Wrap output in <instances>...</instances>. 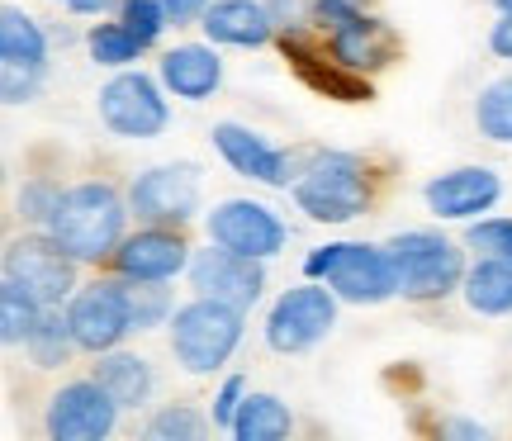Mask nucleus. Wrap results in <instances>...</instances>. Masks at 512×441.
<instances>
[{
  "instance_id": "nucleus-1",
  "label": "nucleus",
  "mask_w": 512,
  "mask_h": 441,
  "mask_svg": "<svg viewBox=\"0 0 512 441\" xmlns=\"http://www.w3.org/2000/svg\"><path fill=\"white\" fill-rule=\"evenodd\" d=\"M124 219L128 204L119 200V190L105 181H86L62 195L53 223L43 233H53L76 261H105L124 242Z\"/></svg>"
},
{
  "instance_id": "nucleus-2",
  "label": "nucleus",
  "mask_w": 512,
  "mask_h": 441,
  "mask_svg": "<svg viewBox=\"0 0 512 441\" xmlns=\"http://www.w3.org/2000/svg\"><path fill=\"white\" fill-rule=\"evenodd\" d=\"M242 313L238 304H223V299H190L185 309L171 313V356L176 366L190 375H209L219 370L242 342Z\"/></svg>"
},
{
  "instance_id": "nucleus-3",
  "label": "nucleus",
  "mask_w": 512,
  "mask_h": 441,
  "mask_svg": "<svg viewBox=\"0 0 512 441\" xmlns=\"http://www.w3.org/2000/svg\"><path fill=\"white\" fill-rule=\"evenodd\" d=\"M294 200L313 223H351L370 209V171L356 152H318L299 171Z\"/></svg>"
},
{
  "instance_id": "nucleus-4",
  "label": "nucleus",
  "mask_w": 512,
  "mask_h": 441,
  "mask_svg": "<svg viewBox=\"0 0 512 441\" xmlns=\"http://www.w3.org/2000/svg\"><path fill=\"white\" fill-rule=\"evenodd\" d=\"M309 280H328V290L347 304H384L389 294H399V271L389 247H366V242H332L318 247L304 261Z\"/></svg>"
},
{
  "instance_id": "nucleus-5",
  "label": "nucleus",
  "mask_w": 512,
  "mask_h": 441,
  "mask_svg": "<svg viewBox=\"0 0 512 441\" xmlns=\"http://www.w3.org/2000/svg\"><path fill=\"white\" fill-rule=\"evenodd\" d=\"M394 271H399V294L403 299H446L451 290L465 285V257H460L456 242H446L441 233H399V238L384 242Z\"/></svg>"
},
{
  "instance_id": "nucleus-6",
  "label": "nucleus",
  "mask_w": 512,
  "mask_h": 441,
  "mask_svg": "<svg viewBox=\"0 0 512 441\" xmlns=\"http://www.w3.org/2000/svg\"><path fill=\"white\" fill-rule=\"evenodd\" d=\"M337 323V294L328 285H294L271 304L266 313V342L271 351L299 356V351L318 347Z\"/></svg>"
},
{
  "instance_id": "nucleus-7",
  "label": "nucleus",
  "mask_w": 512,
  "mask_h": 441,
  "mask_svg": "<svg viewBox=\"0 0 512 441\" xmlns=\"http://www.w3.org/2000/svg\"><path fill=\"white\" fill-rule=\"evenodd\" d=\"M128 209L143 223H162V228H181L200 214V166L171 162L143 171L133 190H128Z\"/></svg>"
},
{
  "instance_id": "nucleus-8",
  "label": "nucleus",
  "mask_w": 512,
  "mask_h": 441,
  "mask_svg": "<svg viewBox=\"0 0 512 441\" xmlns=\"http://www.w3.org/2000/svg\"><path fill=\"white\" fill-rule=\"evenodd\" d=\"M43 72H48V34L24 10L5 5V15H0V91H5V105L34 100Z\"/></svg>"
},
{
  "instance_id": "nucleus-9",
  "label": "nucleus",
  "mask_w": 512,
  "mask_h": 441,
  "mask_svg": "<svg viewBox=\"0 0 512 441\" xmlns=\"http://www.w3.org/2000/svg\"><path fill=\"white\" fill-rule=\"evenodd\" d=\"M100 119H105V129L119 133V138H157V133L171 124V110H166L162 91H157V81L143 72H119L114 81L100 86Z\"/></svg>"
},
{
  "instance_id": "nucleus-10",
  "label": "nucleus",
  "mask_w": 512,
  "mask_h": 441,
  "mask_svg": "<svg viewBox=\"0 0 512 441\" xmlns=\"http://www.w3.org/2000/svg\"><path fill=\"white\" fill-rule=\"evenodd\" d=\"M114 423H119V404L95 375L62 385L48 399V413H43V427L53 441H105Z\"/></svg>"
},
{
  "instance_id": "nucleus-11",
  "label": "nucleus",
  "mask_w": 512,
  "mask_h": 441,
  "mask_svg": "<svg viewBox=\"0 0 512 441\" xmlns=\"http://www.w3.org/2000/svg\"><path fill=\"white\" fill-rule=\"evenodd\" d=\"M5 276L34 290L43 304H62L76 294V257L53 238H15L5 247Z\"/></svg>"
},
{
  "instance_id": "nucleus-12",
  "label": "nucleus",
  "mask_w": 512,
  "mask_h": 441,
  "mask_svg": "<svg viewBox=\"0 0 512 441\" xmlns=\"http://www.w3.org/2000/svg\"><path fill=\"white\" fill-rule=\"evenodd\" d=\"M204 228H209V242L233 247L242 257H261V261H271L275 252H285V238H290L285 223H280V214L266 209V204H256V200L214 204L209 219H204Z\"/></svg>"
},
{
  "instance_id": "nucleus-13",
  "label": "nucleus",
  "mask_w": 512,
  "mask_h": 441,
  "mask_svg": "<svg viewBox=\"0 0 512 441\" xmlns=\"http://www.w3.org/2000/svg\"><path fill=\"white\" fill-rule=\"evenodd\" d=\"M67 318H72L76 347L81 351H114L124 342L133 323H128V299H124V276L119 280H95V285H81L67 304Z\"/></svg>"
},
{
  "instance_id": "nucleus-14",
  "label": "nucleus",
  "mask_w": 512,
  "mask_h": 441,
  "mask_svg": "<svg viewBox=\"0 0 512 441\" xmlns=\"http://www.w3.org/2000/svg\"><path fill=\"white\" fill-rule=\"evenodd\" d=\"M190 285H195V294L252 309L256 299H261V290H266V271H261V257H242L233 247L214 242L209 252L190 257Z\"/></svg>"
},
{
  "instance_id": "nucleus-15",
  "label": "nucleus",
  "mask_w": 512,
  "mask_h": 441,
  "mask_svg": "<svg viewBox=\"0 0 512 441\" xmlns=\"http://www.w3.org/2000/svg\"><path fill=\"white\" fill-rule=\"evenodd\" d=\"M114 271L124 280H176L181 271H190V247H185V238L176 228L147 223L143 233L119 242Z\"/></svg>"
},
{
  "instance_id": "nucleus-16",
  "label": "nucleus",
  "mask_w": 512,
  "mask_h": 441,
  "mask_svg": "<svg viewBox=\"0 0 512 441\" xmlns=\"http://www.w3.org/2000/svg\"><path fill=\"white\" fill-rule=\"evenodd\" d=\"M214 147H219L228 166L247 176V181H261V185H275L285 190L294 181V162L290 152H280L275 143H266L261 133L242 129V124H214Z\"/></svg>"
},
{
  "instance_id": "nucleus-17",
  "label": "nucleus",
  "mask_w": 512,
  "mask_h": 441,
  "mask_svg": "<svg viewBox=\"0 0 512 441\" xmlns=\"http://www.w3.org/2000/svg\"><path fill=\"white\" fill-rule=\"evenodd\" d=\"M498 195H503V181L489 166H456L437 181H427V190H422V200L437 219H475Z\"/></svg>"
},
{
  "instance_id": "nucleus-18",
  "label": "nucleus",
  "mask_w": 512,
  "mask_h": 441,
  "mask_svg": "<svg viewBox=\"0 0 512 441\" xmlns=\"http://www.w3.org/2000/svg\"><path fill=\"white\" fill-rule=\"evenodd\" d=\"M200 29L209 34V43H228V48H266L275 34L266 0H209Z\"/></svg>"
},
{
  "instance_id": "nucleus-19",
  "label": "nucleus",
  "mask_w": 512,
  "mask_h": 441,
  "mask_svg": "<svg viewBox=\"0 0 512 441\" xmlns=\"http://www.w3.org/2000/svg\"><path fill=\"white\" fill-rule=\"evenodd\" d=\"M162 86L176 100H190V105H200L209 95L223 86V62L214 48H204V43H181V48H171L162 53Z\"/></svg>"
},
{
  "instance_id": "nucleus-20",
  "label": "nucleus",
  "mask_w": 512,
  "mask_h": 441,
  "mask_svg": "<svg viewBox=\"0 0 512 441\" xmlns=\"http://www.w3.org/2000/svg\"><path fill=\"white\" fill-rule=\"evenodd\" d=\"M328 53L342 72H375L394 57V34L384 29L380 19L370 15H356L347 24L328 29Z\"/></svg>"
},
{
  "instance_id": "nucleus-21",
  "label": "nucleus",
  "mask_w": 512,
  "mask_h": 441,
  "mask_svg": "<svg viewBox=\"0 0 512 441\" xmlns=\"http://www.w3.org/2000/svg\"><path fill=\"white\" fill-rule=\"evenodd\" d=\"M95 380L110 389L119 408H143L152 399V389H157L152 366H147L143 356H133V351H100Z\"/></svg>"
},
{
  "instance_id": "nucleus-22",
  "label": "nucleus",
  "mask_w": 512,
  "mask_h": 441,
  "mask_svg": "<svg viewBox=\"0 0 512 441\" xmlns=\"http://www.w3.org/2000/svg\"><path fill=\"white\" fill-rule=\"evenodd\" d=\"M465 304L484 318H503L512 313V257H479L465 271Z\"/></svg>"
},
{
  "instance_id": "nucleus-23",
  "label": "nucleus",
  "mask_w": 512,
  "mask_h": 441,
  "mask_svg": "<svg viewBox=\"0 0 512 441\" xmlns=\"http://www.w3.org/2000/svg\"><path fill=\"white\" fill-rule=\"evenodd\" d=\"M76 347V332H72V318L57 309V304H43L38 313L34 332L24 337V351H29V361L38 370H53V366H67V356Z\"/></svg>"
},
{
  "instance_id": "nucleus-24",
  "label": "nucleus",
  "mask_w": 512,
  "mask_h": 441,
  "mask_svg": "<svg viewBox=\"0 0 512 441\" xmlns=\"http://www.w3.org/2000/svg\"><path fill=\"white\" fill-rule=\"evenodd\" d=\"M290 408L280 404L275 394H247L238 408V418H233V437L238 441H280L290 437Z\"/></svg>"
},
{
  "instance_id": "nucleus-25",
  "label": "nucleus",
  "mask_w": 512,
  "mask_h": 441,
  "mask_svg": "<svg viewBox=\"0 0 512 441\" xmlns=\"http://www.w3.org/2000/svg\"><path fill=\"white\" fill-rule=\"evenodd\" d=\"M38 313H43V299L34 290H24L19 280H0V342L5 347H19L29 332H34Z\"/></svg>"
},
{
  "instance_id": "nucleus-26",
  "label": "nucleus",
  "mask_w": 512,
  "mask_h": 441,
  "mask_svg": "<svg viewBox=\"0 0 512 441\" xmlns=\"http://www.w3.org/2000/svg\"><path fill=\"white\" fill-rule=\"evenodd\" d=\"M124 299H128V323H133V332L162 328L166 318L176 313V299L166 290V280H124Z\"/></svg>"
},
{
  "instance_id": "nucleus-27",
  "label": "nucleus",
  "mask_w": 512,
  "mask_h": 441,
  "mask_svg": "<svg viewBox=\"0 0 512 441\" xmlns=\"http://www.w3.org/2000/svg\"><path fill=\"white\" fill-rule=\"evenodd\" d=\"M475 129L489 143H512V76L489 81L475 100Z\"/></svg>"
},
{
  "instance_id": "nucleus-28",
  "label": "nucleus",
  "mask_w": 512,
  "mask_h": 441,
  "mask_svg": "<svg viewBox=\"0 0 512 441\" xmlns=\"http://www.w3.org/2000/svg\"><path fill=\"white\" fill-rule=\"evenodd\" d=\"M86 48H91V57L100 67H128V62H138V53H143V43L133 38V29H128L124 19L119 24H95L91 34H86Z\"/></svg>"
},
{
  "instance_id": "nucleus-29",
  "label": "nucleus",
  "mask_w": 512,
  "mask_h": 441,
  "mask_svg": "<svg viewBox=\"0 0 512 441\" xmlns=\"http://www.w3.org/2000/svg\"><path fill=\"white\" fill-rule=\"evenodd\" d=\"M209 432V418L195 413L190 404H166L162 413H152V423L143 427L147 441H204Z\"/></svg>"
},
{
  "instance_id": "nucleus-30",
  "label": "nucleus",
  "mask_w": 512,
  "mask_h": 441,
  "mask_svg": "<svg viewBox=\"0 0 512 441\" xmlns=\"http://www.w3.org/2000/svg\"><path fill=\"white\" fill-rule=\"evenodd\" d=\"M62 185L57 181H24V190H19V219L24 223H38V228H48L53 223V214H57V204H62Z\"/></svg>"
},
{
  "instance_id": "nucleus-31",
  "label": "nucleus",
  "mask_w": 512,
  "mask_h": 441,
  "mask_svg": "<svg viewBox=\"0 0 512 441\" xmlns=\"http://www.w3.org/2000/svg\"><path fill=\"white\" fill-rule=\"evenodd\" d=\"M119 19H124L128 29H133V38H138L143 48H152V43L162 38V29L171 24V15H166L162 0H124Z\"/></svg>"
},
{
  "instance_id": "nucleus-32",
  "label": "nucleus",
  "mask_w": 512,
  "mask_h": 441,
  "mask_svg": "<svg viewBox=\"0 0 512 441\" xmlns=\"http://www.w3.org/2000/svg\"><path fill=\"white\" fill-rule=\"evenodd\" d=\"M465 247H475L479 257H512V219H479V223H470Z\"/></svg>"
},
{
  "instance_id": "nucleus-33",
  "label": "nucleus",
  "mask_w": 512,
  "mask_h": 441,
  "mask_svg": "<svg viewBox=\"0 0 512 441\" xmlns=\"http://www.w3.org/2000/svg\"><path fill=\"white\" fill-rule=\"evenodd\" d=\"M356 15H366V0H309V19L318 29H337Z\"/></svg>"
},
{
  "instance_id": "nucleus-34",
  "label": "nucleus",
  "mask_w": 512,
  "mask_h": 441,
  "mask_svg": "<svg viewBox=\"0 0 512 441\" xmlns=\"http://www.w3.org/2000/svg\"><path fill=\"white\" fill-rule=\"evenodd\" d=\"M242 399H247V380H242V375H228L219 389V399H214V427H228V432H233V418H238Z\"/></svg>"
},
{
  "instance_id": "nucleus-35",
  "label": "nucleus",
  "mask_w": 512,
  "mask_h": 441,
  "mask_svg": "<svg viewBox=\"0 0 512 441\" xmlns=\"http://www.w3.org/2000/svg\"><path fill=\"white\" fill-rule=\"evenodd\" d=\"M266 10H271V24L275 29H285V34L299 29L304 15H309V5H304V0H266Z\"/></svg>"
},
{
  "instance_id": "nucleus-36",
  "label": "nucleus",
  "mask_w": 512,
  "mask_h": 441,
  "mask_svg": "<svg viewBox=\"0 0 512 441\" xmlns=\"http://www.w3.org/2000/svg\"><path fill=\"white\" fill-rule=\"evenodd\" d=\"M489 48H494L503 62H512V10H503L494 24V34H489Z\"/></svg>"
},
{
  "instance_id": "nucleus-37",
  "label": "nucleus",
  "mask_w": 512,
  "mask_h": 441,
  "mask_svg": "<svg viewBox=\"0 0 512 441\" xmlns=\"http://www.w3.org/2000/svg\"><path fill=\"white\" fill-rule=\"evenodd\" d=\"M162 5L171 15V24H190V19H200L209 10V0H162Z\"/></svg>"
},
{
  "instance_id": "nucleus-38",
  "label": "nucleus",
  "mask_w": 512,
  "mask_h": 441,
  "mask_svg": "<svg viewBox=\"0 0 512 441\" xmlns=\"http://www.w3.org/2000/svg\"><path fill=\"white\" fill-rule=\"evenodd\" d=\"M441 432H446V437H470V441H484V427H479V423H460V418H451V423H441Z\"/></svg>"
},
{
  "instance_id": "nucleus-39",
  "label": "nucleus",
  "mask_w": 512,
  "mask_h": 441,
  "mask_svg": "<svg viewBox=\"0 0 512 441\" xmlns=\"http://www.w3.org/2000/svg\"><path fill=\"white\" fill-rule=\"evenodd\" d=\"M67 10H72V15H105V10H110V0H72Z\"/></svg>"
},
{
  "instance_id": "nucleus-40",
  "label": "nucleus",
  "mask_w": 512,
  "mask_h": 441,
  "mask_svg": "<svg viewBox=\"0 0 512 441\" xmlns=\"http://www.w3.org/2000/svg\"><path fill=\"white\" fill-rule=\"evenodd\" d=\"M494 5H498V10H512V0H494Z\"/></svg>"
},
{
  "instance_id": "nucleus-41",
  "label": "nucleus",
  "mask_w": 512,
  "mask_h": 441,
  "mask_svg": "<svg viewBox=\"0 0 512 441\" xmlns=\"http://www.w3.org/2000/svg\"><path fill=\"white\" fill-rule=\"evenodd\" d=\"M62 5H72V0H62Z\"/></svg>"
}]
</instances>
